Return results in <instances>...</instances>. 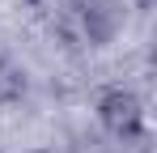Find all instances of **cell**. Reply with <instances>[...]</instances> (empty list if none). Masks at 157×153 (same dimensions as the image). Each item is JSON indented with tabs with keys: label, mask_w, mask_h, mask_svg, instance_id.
<instances>
[{
	"label": "cell",
	"mask_w": 157,
	"mask_h": 153,
	"mask_svg": "<svg viewBox=\"0 0 157 153\" xmlns=\"http://www.w3.org/2000/svg\"><path fill=\"white\" fill-rule=\"evenodd\" d=\"M94 124L123 153H144L149 149V106L123 81L119 85H102L94 94Z\"/></svg>",
	"instance_id": "cell-1"
},
{
	"label": "cell",
	"mask_w": 157,
	"mask_h": 153,
	"mask_svg": "<svg viewBox=\"0 0 157 153\" xmlns=\"http://www.w3.org/2000/svg\"><path fill=\"white\" fill-rule=\"evenodd\" d=\"M128 0H110L102 9H94V13H81L72 17V30H77V43H85L89 51H106L115 47L119 38H123V30H128Z\"/></svg>",
	"instance_id": "cell-2"
},
{
	"label": "cell",
	"mask_w": 157,
	"mask_h": 153,
	"mask_svg": "<svg viewBox=\"0 0 157 153\" xmlns=\"http://www.w3.org/2000/svg\"><path fill=\"white\" fill-rule=\"evenodd\" d=\"M26 153H55V149H26Z\"/></svg>",
	"instance_id": "cell-6"
},
{
	"label": "cell",
	"mask_w": 157,
	"mask_h": 153,
	"mask_svg": "<svg viewBox=\"0 0 157 153\" xmlns=\"http://www.w3.org/2000/svg\"><path fill=\"white\" fill-rule=\"evenodd\" d=\"M26 94H30V73L13 60V55H4V51H0V111L17 106Z\"/></svg>",
	"instance_id": "cell-3"
},
{
	"label": "cell",
	"mask_w": 157,
	"mask_h": 153,
	"mask_svg": "<svg viewBox=\"0 0 157 153\" xmlns=\"http://www.w3.org/2000/svg\"><path fill=\"white\" fill-rule=\"evenodd\" d=\"M68 153H123L110 136H102L98 128H81L68 136Z\"/></svg>",
	"instance_id": "cell-4"
},
{
	"label": "cell",
	"mask_w": 157,
	"mask_h": 153,
	"mask_svg": "<svg viewBox=\"0 0 157 153\" xmlns=\"http://www.w3.org/2000/svg\"><path fill=\"white\" fill-rule=\"evenodd\" d=\"M0 153H4V149H0Z\"/></svg>",
	"instance_id": "cell-7"
},
{
	"label": "cell",
	"mask_w": 157,
	"mask_h": 153,
	"mask_svg": "<svg viewBox=\"0 0 157 153\" xmlns=\"http://www.w3.org/2000/svg\"><path fill=\"white\" fill-rule=\"evenodd\" d=\"M110 0H64V9H68V17H81V13H94V9H102Z\"/></svg>",
	"instance_id": "cell-5"
}]
</instances>
